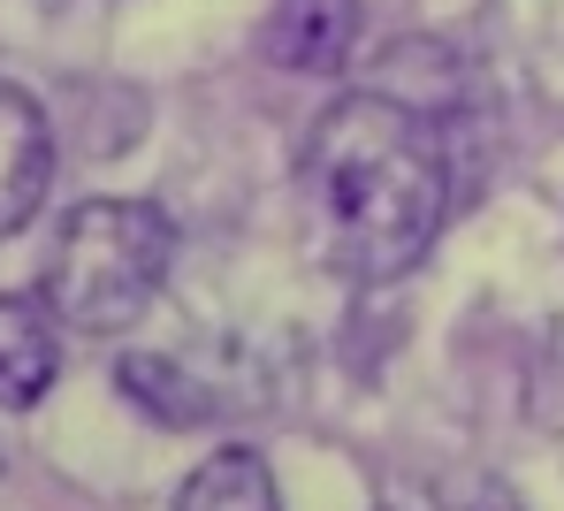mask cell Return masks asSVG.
Here are the masks:
<instances>
[{"label": "cell", "instance_id": "3957f363", "mask_svg": "<svg viewBox=\"0 0 564 511\" xmlns=\"http://www.w3.org/2000/svg\"><path fill=\"white\" fill-rule=\"evenodd\" d=\"M46 184H54L46 107L31 100L23 85H0V237L31 229V214L46 206Z\"/></svg>", "mask_w": 564, "mask_h": 511}, {"label": "cell", "instance_id": "277c9868", "mask_svg": "<svg viewBox=\"0 0 564 511\" xmlns=\"http://www.w3.org/2000/svg\"><path fill=\"white\" fill-rule=\"evenodd\" d=\"M367 31V8L359 0H275L268 31H260V54L275 69H297V77H328L351 62Z\"/></svg>", "mask_w": 564, "mask_h": 511}, {"label": "cell", "instance_id": "8992f818", "mask_svg": "<svg viewBox=\"0 0 564 511\" xmlns=\"http://www.w3.org/2000/svg\"><path fill=\"white\" fill-rule=\"evenodd\" d=\"M62 374V351H54V306H31V298H8L0 291V405L31 412Z\"/></svg>", "mask_w": 564, "mask_h": 511}, {"label": "cell", "instance_id": "7a4b0ae2", "mask_svg": "<svg viewBox=\"0 0 564 511\" xmlns=\"http://www.w3.org/2000/svg\"><path fill=\"white\" fill-rule=\"evenodd\" d=\"M176 260L169 214L145 199H85L46 252V306L77 336H122L161 298V275Z\"/></svg>", "mask_w": 564, "mask_h": 511}, {"label": "cell", "instance_id": "6da1fadb", "mask_svg": "<svg viewBox=\"0 0 564 511\" xmlns=\"http://www.w3.org/2000/svg\"><path fill=\"white\" fill-rule=\"evenodd\" d=\"M305 199H313L321 252L344 275L359 283L404 275L435 244L451 206L435 122L389 93H344L305 138Z\"/></svg>", "mask_w": 564, "mask_h": 511}, {"label": "cell", "instance_id": "5b68a950", "mask_svg": "<svg viewBox=\"0 0 564 511\" xmlns=\"http://www.w3.org/2000/svg\"><path fill=\"white\" fill-rule=\"evenodd\" d=\"M115 374H122V390L138 398V412H153V420H169V427H206V420H221L229 405H245V398H229L221 382H206L191 359H169V351H130Z\"/></svg>", "mask_w": 564, "mask_h": 511}, {"label": "cell", "instance_id": "52a82bcc", "mask_svg": "<svg viewBox=\"0 0 564 511\" xmlns=\"http://www.w3.org/2000/svg\"><path fill=\"white\" fill-rule=\"evenodd\" d=\"M176 511H282V497H275L268 458L245 450V443H229V450H214L176 489Z\"/></svg>", "mask_w": 564, "mask_h": 511}]
</instances>
